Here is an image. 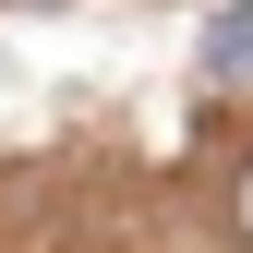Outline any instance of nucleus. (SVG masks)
Segmentation results:
<instances>
[{"label": "nucleus", "instance_id": "obj_1", "mask_svg": "<svg viewBox=\"0 0 253 253\" xmlns=\"http://www.w3.org/2000/svg\"><path fill=\"white\" fill-rule=\"evenodd\" d=\"M205 73H217V84H253V0H217V24H205Z\"/></svg>", "mask_w": 253, "mask_h": 253}, {"label": "nucleus", "instance_id": "obj_2", "mask_svg": "<svg viewBox=\"0 0 253 253\" xmlns=\"http://www.w3.org/2000/svg\"><path fill=\"white\" fill-rule=\"evenodd\" d=\"M229 217H241V241H253V169H241V193H229Z\"/></svg>", "mask_w": 253, "mask_h": 253}]
</instances>
